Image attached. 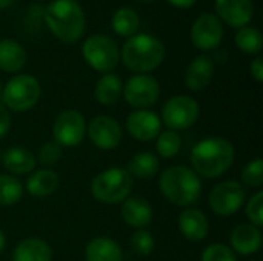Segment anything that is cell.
<instances>
[{"label": "cell", "instance_id": "cell-1", "mask_svg": "<svg viewBox=\"0 0 263 261\" xmlns=\"http://www.w3.org/2000/svg\"><path fill=\"white\" fill-rule=\"evenodd\" d=\"M234 157V146L227 138L208 137L193 148L191 165L197 175L217 178L231 168Z\"/></svg>", "mask_w": 263, "mask_h": 261}, {"label": "cell", "instance_id": "cell-2", "mask_svg": "<svg viewBox=\"0 0 263 261\" xmlns=\"http://www.w3.org/2000/svg\"><path fill=\"white\" fill-rule=\"evenodd\" d=\"M49 31L63 43H76L85 32V12L77 0H52L43 11Z\"/></svg>", "mask_w": 263, "mask_h": 261}, {"label": "cell", "instance_id": "cell-3", "mask_svg": "<svg viewBox=\"0 0 263 261\" xmlns=\"http://www.w3.org/2000/svg\"><path fill=\"white\" fill-rule=\"evenodd\" d=\"M123 65L137 74H146L159 68L165 58V45L154 35L134 34L122 48Z\"/></svg>", "mask_w": 263, "mask_h": 261}, {"label": "cell", "instance_id": "cell-4", "mask_svg": "<svg viewBox=\"0 0 263 261\" xmlns=\"http://www.w3.org/2000/svg\"><path fill=\"white\" fill-rule=\"evenodd\" d=\"M159 186L168 202L183 208L197 203L202 194L199 175L186 166H171L165 169L160 175Z\"/></svg>", "mask_w": 263, "mask_h": 261}, {"label": "cell", "instance_id": "cell-5", "mask_svg": "<svg viewBox=\"0 0 263 261\" xmlns=\"http://www.w3.org/2000/svg\"><path fill=\"white\" fill-rule=\"evenodd\" d=\"M133 188V177L123 168H109L97 174L91 182L92 197L106 205L123 203Z\"/></svg>", "mask_w": 263, "mask_h": 261}, {"label": "cell", "instance_id": "cell-6", "mask_svg": "<svg viewBox=\"0 0 263 261\" xmlns=\"http://www.w3.org/2000/svg\"><path fill=\"white\" fill-rule=\"evenodd\" d=\"M40 94L42 88L35 77L29 74H18L5 85L2 100L5 108L14 112H25L37 105Z\"/></svg>", "mask_w": 263, "mask_h": 261}, {"label": "cell", "instance_id": "cell-7", "mask_svg": "<svg viewBox=\"0 0 263 261\" xmlns=\"http://www.w3.org/2000/svg\"><path fill=\"white\" fill-rule=\"evenodd\" d=\"M82 54L86 63L102 74L111 72L120 58L117 43L103 34H94L88 37L82 45Z\"/></svg>", "mask_w": 263, "mask_h": 261}, {"label": "cell", "instance_id": "cell-8", "mask_svg": "<svg viewBox=\"0 0 263 261\" xmlns=\"http://www.w3.org/2000/svg\"><path fill=\"white\" fill-rule=\"evenodd\" d=\"M200 115L199 103L188 95H174L162 108V120L170 131L191 128Z\"/></svg>", "mask_w": 263, "mask_h": 261}, {"label": "cell", "instance_id": "cell-9", "mask_svg": "<svg viewBox=\"0 0 263 261\" xmlns=\"http://www.w3.org/2000/svg\"><path fill=\"white\" fill-rule=\"evenodd\" d=\"M247 191L245 188L234 180H227L214 186L210 192V208L214 214L222 217L234 215L245 203Z\"/></svg>", "mask_w": 263, "mask_h": 261}, {"label": "cell", "instance_id": "cell-10", "mask_svg": "<svg viewBox=\"0 0 263 261\" xmlns=\"http://www.w3.org/2000/svg\"><path fill=\"white\" fill-rule=\"evenodd\" d=\"M86 134V122L85 117L76 109H65L62 111L54 125H52V135L54 142L63 148H72L82 143Z\"/></svg>", "mask_w": 263, "mask_h": 261}, {"label": "cell", "instance_id": "cell-11", "mask_svg": "<svg viewBox=\"0 0 263 261\" xmlns=\"http://www.w3.org/2000/svg\"><path fill=\"white\" fill-rule=\"evenodd\" d=\"M123 97L136 109H146L153 106L160 97L159 82L148 74L133 75L123 86Z\"/></svg>", "mask_w": 263, "mask_h": 261}, {"label": "cell", "instance_id": "cell-12", "mask_svg": "<svg viewBox=\"0 0 263 261\" xmlns=\"http://www.w3.org/2000/svg\"><path fill=\"white\" fill-rule=\"evenodd\" d=\"M191 42L197 49L213 51L223 38V23L216 14L205 12L200 14L191 26Z\"/></svg>", "mask_w": 263, "mask_h": 261}, {"label": "cell", "instance_id": "cell-13", "mask_svg": "<svg viewBox=\"0 0 263 261\" xmlns=\"http://www.w3.org/2000/svg\"><path fill=\"white\" fill-rule=\"evenodd\" d=\"M89 140L103 151H109L119 146L122 142V128L117 120L108 115H99L91 120L88 129Z\"/></svg>", "mask_w": 263, "mask_h": 261}, {"label": "cell", "instance_id": "cell-14", "mask_svg": "<svg viewBox=\"0 0 263 261\" xmlns=\"http://www.w3.org/2000/svg\"><path fill=\"white\" fill-rule=\"evenodd\" d=\"M214 11L220 22L240 29L251 22L254 5L251 0H214Z\"/></svg>", "mask_w": 263, "mask_h": 261}, {"label": "cell", "instance_id": "cell-15", "mask_svg": "<svg viewBox=\"0 0 263 261\" xmlns=\"http://www.w3.org/2000/svg\"><path fill=\"white\" fill-rule=\"evenodd\" d=\"M126 129L129 135L140 142L157 138L162 131V120L149 109H136L126 118Z\"/></svg>", "mask_w": 263, "mask_h": 261}, {"label": "cell", "instance_id": "cell-16", "mask_svg": "<svg viewBox=\"0 0 263 261\" xmlns=\"http://www.w3.org/2000/svg\"><path fill=\"white\" fill-rule=\"evenodd\" d=\"M214 74V62L208 55H197L191 60L185 72V85L191 91L205 89Z\"/></svg>", "mask_w": 263, "mask_h": 261}, {"label": "cell", "instance_id": "cell-17", "mask_svg": "<svg viewBox=\"0 0 263 261\" xmlns=\"http://www.w3.org/2000/svg\"><path fill=\"white\" fill-rule=\"evenodd\" d=\"M233 252L240 255H251L256 254L262 246V234L259 228L253 225H239L233 229L230 235Z\"/></svg>", "mask_w": 263, "mask_h": 261}, {"label": "cell", "instance_id": "cell-18", "mask_svg": "<svg viewBox=\"0 0 263 261\" xmlns=\"http://www.w3.org/2000/svg\"><path fill=\"white\" fill-rule=\"evenodd\" d=\"M179 229L190 242H202L208 235L210 225L206 215L199 209H186L179 217Z\"/></svg>", "mask_w": 263, "mask_h": 261}, {"label": "cell", "instance_id": "cell-19", "mask_svg": "<svg viewBox=\"0 0 263 261\" xmlns=\"http://www.w3.org/2000/svg\"><path fill=\"white\" fill-rule=\"evenodd\" d=\"M120 212H122L125 223L137 229L146 228L153 220V208L142 197L126 198L122 205Z\"/></svg>", "mask_w": 263, "mask_h": 261}, {"label": "cell", "instance_id": "cell-20", "mask_svg": "<svg viewBox=\"0 0 263 261\" xmlns=\"http://www.w3.org/2000/svg\"><path fill=\"white\" fill-rule=\"evenodd\" d=\"M2 163L5 166V169L9 171L11 174L25 175V174H29L31 171H34L37 160H35L34 154L29 152L26 148L11 146L2 155Z\"/></svg>", "mask_w": 263, "mask_h": 261}, {"label": "cell", "instance_id": "cell-21", "mask_svg": "<svg viewBox=\"0 0 263 261\" xmlns=\"http://www.w3.org/2000/svg\"><path fill=\"white\" fill-rule=\"evenodd\" d=\"M86 261H122L123 252L119 243L106 237L92 238L85 249Z\"/></svg>", "mask_w": 263, "mask_h": 261}, {"label": "cell", "instance_id": "cell-22", "mask_svg": "<svg viewBox=\"0 0 263 261\" xmlns=\"http://www.w3.org/2000/svg\"><path fill=\"white\" fill-rule=\"evenodd\" d=\"M12 261H52V249L40 238H26L15 246Z\"/></svg>", "mask_w": 263, "mask_h": 261}, {"label": "cell", "instance_id": "cell-23", "mask_svg": "<svg viewBox=\"0 0 263 261\" xmlns=\"http://www.w3.org/2000/svg\"><path fill=\"white\" fill-rule=\"evenodd\" d=\"M26 63L25 48L11 38L0 40V69L3 72H17Z\"/></svg>", "mask_w": 263, "mask_h": 261}, {"label": "cell", "instance_id": "cell-24", "mask_svg": "<svg viewBox=\"0 0 263 261\" xmlns=\"http://www.w3.org/2000/svg\"><path fill=\"white\" fill-rule=\"evenodd\" d=\"M122 92H123V83H122L120 77L112 72L103 74L97 80L96 88H94L96 100L105 106H111V105L117 103Z\"/></svg>", "mask_w": 263, "mask_h": 261}, {"label": "cell", "instance_id": "cell-25", "mask_svg": "<svg viewBox=\"0 0 263 261\" xmlns=\"http://www.w3.org/2000/svg\"><path fill=\"white\" fill-rule=\"evenodd\" d=\"M59 186V177L49 169H40L31 174L26 180V191L35 198L51 195Z\"/></svg>", "mask_w": 263, "mask_h": 261}, {"label": "cell", "instance_id": "cell-26", "mask_svg": "<svg viewBox=\"0 0 263 261\" xmlns=\"http://www.w3.org/2000/svg\"><path fill=\"white\" fill-rule=\"evenodd\" d=\"M111 26H112L114 32H117L122 37L129 38L134 34H137L139 26H140V17L133 8L122 6L112 14Z\"/></svg>", "mask_w": 263, "mask_h": 261}, {"label": "cell", "instance_id": "cell-27", "mask_svg": "<svg viewBox=\"0 0 263 261\" xmlns=\"http://www.w3.org/2000/svg\"><path fill=\"white\" fill-rule=\"evenodd\" d=\"M159 158L151 152H139L136 154L129 165H128V174L136 178H151L159 171Z\"/></svg>", "mask_w": 263, "mask_h": 261}, {"label": "cell", "instance_id": "cell-28", "mask_svg": "<svg viewBox=\"0 0 263 261\" xmlns=\"http://www.w3.org/2000/svg\"><path fill=\"white\" fill-rule=\"evenodd\" d=\"M234 42H236V46L242 52H245V54L257 55L262 51V32L257 28H254V26H243V28H240L236 32V35H234Z\"/></svg>", "mask_w": 263, "mask_h": 261}, {"label": "cell", "instance_id": "cell-29", "mask_svg": "<svg viewBox=\"0 0 263 261\" xmlns=\"http://www.w3.org/2000/svg\"><path fill=\"white\" fill-rule=\"evenodd\" d=\"M23 186L14 175L0 174V206H12L20 202Z\"/></svg>", "mask_w": 263, "mask_h": 261}, {"label": "cell", "instance_id": "cell-30", "mask_svg": "<svg viewBox=\"0 0 263 261\" xmlns=\"http://www.w3.org/2000/svg\"><path fill=\"white\" fill-rule=\"evenodd\" d=\"M182 142L176 131H165L157 135L156 149L160 157L163 158H173L180 151Z\"/></svg>", "mask_w": 263, "mask_h": 261}, {"label": "cell", "instance_id": "cell-31", "mask_svg": "<svg viewBox=\"0 0 263 261\" xmlns=\"http://www.w3.org/2000/svg\"><path fill=\"white\" fill-rule=\"evenodd\" d=\"M242 182L251 188H260L263 183V162L262 158L251 160L242 171Z\"/></svg>", "mask_w": 263, "mask_h": 261}, {"label": "cell", "instance_id": "cell-32", "mask_svg": "<svg viewBox=\"0 0 263 261\" xmlns=\"http://www.w3.org/2000/svg\"><path fill=\"white\" fill-rule=\"evenodd\" d=\"M131 246H133V251L137 255L146 257V255H149L154 251V238H153V235L148 231L139 229L131 237Z\"/></svg>", "mask_w": 263, "mask_h": 261}, {"label": "cell", "instance_id": "cell-33", "mask_svg": "<svg viewBox=\"0 0 263 261\" xmlns=\"http://www.w3.org/2000/svg\"><path fill=\"white\" fill-rule=\"evenodd\" d=\"M202 261H237V258L231 248L222 243H214L205 248L202 252Z\"/></svg>", "mask_w": 263, "mask_h": 261}, {"label": "cell", "instance_id": "cell-34", "mask_svg": "<svg viewBox=\"0 0 263 261\" xmlns=\"http://www.w3.org/2000/svg\"><path fill=\"white\" fill-rule=\"evenodd\" d=\"M60 157H62V148L55 142H48L39 148L35 160L45 166H54L60 160Z\"/></svg>", "mask_w": 263, "mask_h": 261}, {"label": "cell", "instance_id": "cell-35", "mask_svg": "<svg viewBox=\"0 0 263 261\" xmlns=\"http://www.w3.org/2000/svg\"><path fill=\"white\" fill-rule=\"evenodd\" d=\"M247 217L251 220V225L256 228H260L263 225V192L259 191L254 194L248 205H247Z\"/></svg>", "mask_w": 263, "mask_h": 261}, {"label": "cell", "instance_id": "cell-36", "mask_svg": "<svg viewBox=\"0 0 263 261\" xmlns=\"http://www.w3.org/2000/svg\"><path fill=\"white\" fill-rule=\"evenodd\" d=\"M250 72L253 75V78L257 82V83H262L263 82V60L262 57H256L251 65H250Z\"/></svg>", "mask_w": 263, "mask_h": 261}, {"label": "cell", "instance_id": "cell-37", "mask_svg": "<svg viewBox=\"0 0 263 261\" xmlns=\"http://www.w3.org/2000/svg\"><path fill=\"white\" fill-rule=\"evenodd\" d=\"M9 128H11V115L8 109L3 105H0V138L8 134Z\"/></svg>", "mask_w": 263, "mask_h": 261}, {"label": "cell", "instance_id": "cell-38", "mask_svg": "<svg viewBox=\"0 0 263 261\" xmlns=\"http://www.w3.org/2000/svg\"><path fill=\"white\" fill-rule=\"evenodd\" d=\"M170 5L176 6V8H180V9H186V8H191L197 0H166Z\"/></svg>", "mask_w": 263, "mask_h": 261}, {"label": "cell", "instance_id": "cell-39", "mask_svg": "<svg viewBox=\"0 0 263 261\" xmlns=\"http://www.w3.org/2000/svg\"><path fill=\"white\" fill-rule=\"evenodd\" d=\"M5 245H6V238H5V234H3V231L0 229V254H2V251L5 249Z\"/></svg>", "mask_w": 263, "mask_h": 261}, {"label": "cell", "instance_id": "cell-40", "mask_svg": "<svg viewBox=\"0 0 263 261\" xmlns=\"http://www.w3.org/2000/svg\"><path fill=\"white\" fill-rule=\"evenodd\" d=\"M15 0H0V9H5L8 6H11Z\"/></svg>", "mask_w": 263, "mask_h": 261}, {"label": "cell", "instance_id": "cell-41", "mask_svg": "<svg viewBox=\"0 0 263 261\" xmlns=\"http://www.w3.org/2000/svg\"><path fill=\"white\" fill-rule=\"evenodd\" d=\"M2 91H3V85H2V80H0V98H2Z\"/></svg>", "mask_w": 263, "mask_h": 261}, {"label": "cell", "instance_id": "cell-42", "mask_svg": "<svg viewBox=\"0 0 263 261\" xmlns=\"http://www.w3.org/2000/svg\"><path fill=\"white\" fill-rule=\"evenodd\" d=\"M139 2H145V3H149V2H154V0H139Z\"/></svg>", "mask_w": 263, "mask_h": 261}]
</instances>
